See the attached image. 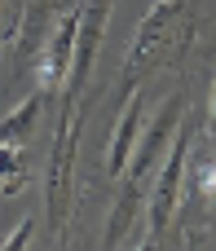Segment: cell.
I'll return each mask as SVG.
<instances>
[{
    "mask_svg": "<svg viewBox=\"0 0 216 251\" xmlns=\"http://www.w3.org/2000/svg\"><path fill=\"white\" fill-rule=\"evenodd\" d=\"M186 119V93H168L163 101H159V110L146 119V132H137V146H133V154H128V168H124V190H119V203H115V212H110V229H106V247H119V243H128V229L137 225V212H141V181L155 172V163H159V154L168 150V141H172V132H177V124Z\"/></svg>",
    "mask_w": 216,
    "mask_h": 251,
    "instance_id": "obj_1",
    "label": "cell"
},
{
    "mask_svg": "<svg viewBox=\"0 0 216 251\" xmlns=\"http://www.w3.org/2000/svg\"><path fill=\"white\" fill-rule=\"evenodd\" d=\"M190 146H194V124L181 119L177 132H172V146L163 150L168 159H163V168H159V176H155V190H150V212H146V225H150V238H146V243H150V247L163 243V234H168V225H172V216H177V207H181V176H186Z\"/></svg>",
    "mask_w": 216,
    "mask_h": 251,
    "instance_id": "obj_2",
    "label": "cell"
},
{
    "mask_svg": "<svg viewBox=\"0 0 216 251\" xmlns=\"http://www.w3.org/2000/svg\"><path fill=\"white\" fill-rule=\"evenodd\" d=\"M181 4H186V0H155V4H150V13L141 18V26H137V35H133V44H128L124 79H133L137 71H150V66L163 57V49H168L172 35H177V13H181Z\"/></svg>",
    "mask_w": 216,
    "mask_h": 251,
    "instance_id": "obj_3",
    "label": "cell"
},
{
    "mask_svg": "<svg viewBox=\"0 0 216 251\" xmlns=\"http://www.w3.org/2000/svg\"><path fill=\"white\" fill-rule=\"evenodd\" d=\"M75 26H80V4H71L66 13L53 18L40 53H35V84L40 93H57L66 84V71H71V53H75Z\"/></svg>",
    "mask_w": 216,
    "mask_h": 251,
    "instance_id": "obj_4",
    "label": "cell"
},
{
    "mask_svg": "<svg viewBox=\"0 0 216 251\" xmlns=\"http://www.w3.org/2000/svg\"><path fill=\"white\" fill-rule=\"evenodd\" d=\"M75 141H80V110H71V101L62 106V124L53 137V163H49V221L62 238V221H66V194H71V163H75Z\"/></svg>",
    "mask_w": 216,
    "mask_h": 251,
    "instance_id": "obj_5",
    "label": "cell"
},
{
    "mask_svg": "<svg viewBox=\"0 0 216 251\" xmlns=\"http://www.w3.org/2000/svg\"><path fill=\"white\" fill-rule=\"evenodd\" d=\"M137 132H141V93H128V101L119 110V124H115V137H110V154H106V176L110 181L124 176L128 154L137 146Z\"/></svg>",
    "mask_w": 216,
    "mask_h": 251,
    "instance_id": "obj_6",
    "label": "cell"
},
{
    "mask_svg": "<svg viewBox=\"0 0 216 251\" xmlns=\"http://www.w3.org/2000/svg\"><path fill=\"white\" fill-rule=\"evenodd\" d=\"M44 97H49V93H35V97H27L9 119H0V146H22V141L35 132V119H40V110H44Z\"/></svg>",
    "mask_w": 216,
    "mask_h": 251,
    "instance_id": "obj_7",
    "label": "cell"
},
{
    "mask_svg": "<svg viewBox=\"0 0 216 251\" xmlns=\"http://www.w3.org/2000/svg\"><path fill=\"white\" fill-rule=\"evenodd\" d=\"M22 185H27V168L18 146H0V194H18Z\"/></svg>",
    "mask_w": 216,
    "mask_h": 251,
    "instance_id": "obj_8",
    "label": "cell"
},
{
    "mask_svg": "<svg viewBox=\"0 0 216 251\" xmlns=\"http://www.w3.org/2000/svg\"><path fill=\"white\" fill-rule=\"evenodd\" d=\"M31 229H35V216H22V221H18V229H13L9 238H0V247H4V251H18V247H27Z\"/></svg>",
    "mask_w": 216,
    "mask_h": 251,
    "instance_id": "obj_9",
    "label": "cell"
},
{
    "mask_svg": "<svg viewBox=\"0 0 216 251\" xmlns=\"http://www.w3.org/2000/svg\"><path fill=\"white\" fill-rule=\"evenodd\" d=\"M208 119H212L208 132H212V146H216V84H212V101H208Z\"/></svg>",
    "mask_w": 216,
    "mask_h": 251,
    "instance_id": "obj_10",
    "label": "cell"
},
{
    "mask_svg": "<svg viewBox=\"0 0 216 251\" xmlns=\"http://www.w3.org/2000/svg\"><path fill=\"white\" fill-rule=\"evenodd\" d=\"M0 53H4V44H0Z\"/></svg>",
    "mask_w": 216,
    "mask_h": 251,
    "instance_id": "obj_11",
    "label": "cell"
}]
</instances>
